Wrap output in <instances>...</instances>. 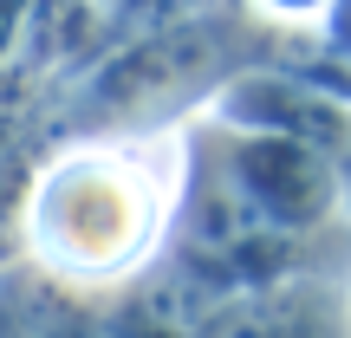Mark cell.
Segmentation results:
<instances>
[{
  "instance_id": "obj_1",
  "label": "cell",
  "mask_w": 351,
  "mask_h": 338,
  "mask_svg": "<svg viewBox=\"0 0 351 338\" xmlns=\"http://www.w3.org/2000/svg\"><path fill=\"white\" fill-rule=\"evenodd\" d=\"M182 137H91L52 156L20 202L26 254L65 287H111L150 267L169 215L182 208Z\"/></svg>"
},
{
  "instance_id": "obj_2",
  "label": "cell",
  "mask_w": 351,
  "mask_h": 338,
  "mask_svg": "<svg viewBox=\"0 0 351 338\" xmlns=\"http://www.w3.org/2000/svg\"><path fill=\"white\" fill-rule=\"evenodd\" d=\"M228 169H234L241 195H247V215L267 228H313L339 215V163L306 143L287 137H234L228 150Z\"/></svg>"
},
{
  "instance_id": "obj_3",
  "label": "cell",
  "mask_w": 351,
  "mask_h": 338,
  "mask_svg": "<svg viewBox=\"0 0 351 338\" xmlns=\"http://www.w3.org/2000/svg\"><path fill=\"white\" fill-rule=\"evenodd\" d=\"M228 338H351V287L345 280H287Z\"/></svg>"
}]
</instances>
